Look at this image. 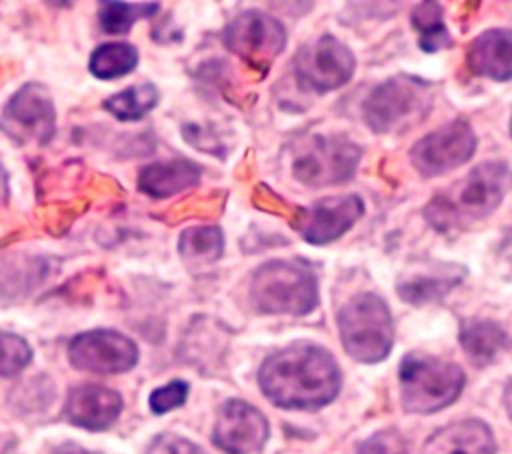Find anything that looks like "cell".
Instances as JSON below:
<instances>
[{
    "instance_id": "83f0119b",
    "label": "cell",
    "mask_w": 512,
    "mask_h": 454,
    "mask_svg": "<svg viewBox=\"0 0 512 454\" xmlns=\"http://www.w3.org/2000/svg\"><path fill=\"white\" fill-rule=\"evenodd\" d=\"M188 398V384L184 380H172L156 390H152L148 404L154 414H166L174 408H180Z\"/></svg>"
},
{
    "instance_id": "ba28073f",
    "label": "cell",
    "mask_w": 512,
    "mask_h": 454,
    "mask_svg": "<svg viewBox=\"0 0 512 454\" xmlns=\"http://www.w3.org/2000/svg\"><path fill=\"white\" fill-rule=\"evenodd\" d=\"M0 132L18 146H44L56 132V108L48 86L26 82L4 104Z\"/></svg>"
},
{
    "instance_id": "603a6c76",
    "label": "cell",
    "mask_w": 512,
    "mask_h": 454,
    "mask_svg": "<svg viewBox=\"0 0 512 454\" xmlns=\"http://www.w3.org/2000/svg\"><path fill=\"white\" fill-rule=\"evenodd\" d=\"M180 258L188 266H208L224 252V234L218 226H192L178 238Z\"/></svg>"
},
{
    "instance_id": "2e32d148",
    "label": "cell",
    "mask_w": 512,
    "mask_h": 454,
    "mask_svg": "<svg viewBox=\"0 0 512 454\" xmlns=\"http://www.w3.org/2000/svg\"><path fill=\"white\" fill-rule=\"evenodd\" d=\"M122 412V398L116 390L100 384L70 388L64 402V418L86 430L110 428Z\"/></svg>"
},
{
    "instance_id": "9a60e30c",
    "label": "cell",
    "mask_w": 512,
    "mask_h": 454,
    "mask_svg": "<svg viewBox=\"0 0 512 454\" xmlns=\"http://www.w3.org/2000/svg\"><path fill=\"white\" fill-rule=\"evenodd\" d=\"M466 278V268L454 262L424 260L420 264H410L398 278V296L414 306L428 304L444 298Z\"/></svg>"
},
{
    "instance_id": "d6a6232c",
    "label": "cell",
    "mask_w": 512,
    "mask_h": 454,
    "mask_svg": "<svg viewBox=\"0 0 512 454\" xmlns=\"http://www.w3.org/2000/svg\"><path fill=\"white\" fill-rule=\"evenodd\" d=\"M8 194H10V188H8V172H6L4 164L0 162V206L8 200Z\"/></svg>"
},
{
    "instance_id": "7402d4cb",
    "label": "cell",
    "mask_w": 512,
    "mask_h": 454,
    "mask_svg": "<svg viewBox=\"0 0 512 454\" xmlns=\"http://www.w3.org/2000/svg\"><path fill=\"white\" fill-rule=\"evenodd\" d=\"M160 100V92L152 82L132 84L102 102V108L120 122H138L142 120Z\"/></svg>"
},
{
    "instance_id": "d4e9b609",
    "label": "cell",
    "mask_w": 512,
    "mask_h": 454,
    "mask_svg": "<svg viewBox=\"0 0 512 454\" xmlns=\"http://www.w3.org/2000/svg\"><path fill=\"white\" fill-rule=\"evenodd\" d=\"M158 2H118L104 0L98 2V24L106 34H126L132 30L134 22L158 14Z\"/></svg>"
},
{
    "instance_id": "7a4b0ae2",
    "label": "cell",
    "mask_w": 512,
    "mask_h": 454,
    "mask_svg": "<svg viewBox=\"0 0 512 454\" xmlns=\"http://www.w3.org/2000/svg\"><path fill=\"white\" fill-rule=\"evenodd\" d=\"M512 188V170L500 160L474 166L466 176L432 196L426 222L438 232H460L488 218Z\"/></svg>"
},
{
    "instance_id": "1f68e13d",
    "label": "cell",
    "mask_w": 512,
    "mask_h": 454,
    "mask_svg": "<svg viewBox=\"0 0 512 454\" xmlns=\"http://www.w3.org/2000/svg\"><path fill=\"white\" fill-rule=\"evenodd\" d=\"M500 258L512 268V230L506 232L504 240H502V246H500Z\"/></svg>"
},
{
    "instance_id": "f1b7e54d",
    "label": "cell",
    "mask_w": 512,
    "mask_h": 454,
    "mask_svg": "<svg viewBox=\"0 0 512 454\" xmlns=\"http://www.w3.org/2000/svg\"><path fill=\"white\" fill-rule=\"evenodd\" d=\"M358 454H408L406 440L396 430H382L358 446Z\"/></svg>"
},
{
    "instance_id": "d6986e66",
    "label": "cell",
    "mask_w": 512,
    "mask_h": 454,
    "mask_svg": "<svg viewBox=\"0 0 512 454\" xmlns=\"http://www.w3.org/2000/svg\"><path fill=\"white\" fill-rule=\"evenodd\" d=\"M492 430L480 420H460L436 430L422 454H494Z\"/></svg>"
},
{
    "instance_id": "836d02e7",
    "label": "cell",
    "mask_w": 512,
    "mask_h": 454,
    "mask_svg": "<svg viewBox=\"0 0 512 454\" xmlns=\"http://www.w3.org/2000/svg\"><path fill=\"white\" fill-rule=\"evenodd\" d=\"M504 406H506V412H508V416L512 420V380L504 388Z\"/></svg>"
},
{
    "instance_id": "f546056e",
    "label": "cell",
    "mask_w": 512,
    "mask_h": 454,
    "mask_svg": "<svg viewBox=\"0 0 512 454\" xmlns=\"http://www.w3.org/2000/svg\"><path fill=\"white\" fill-rule=\"evenodd\" d=\"M146 454H204V450L178 434H160L152 440Z\"/></svg>"
},
{
    "instance_id": "277c9868",
    "label": "cell",
    "mask_w": 512,
    "mask_h": 454,
    "mask_svg": "<svg viewBox=\"0 0 512 454\" xmlns=\"http://www.w3.org/2000/svg\"><path fill=\"white\" fill-rule=\"evenodd\" d=\"M250 300L262 314L304 316L318 306L316 274L298 260L264 262L252 274Z\"/></svg>"
},
{
    "instance_id": "e0dca14e",
    "label": "cell",
    "mask_w": 512,
    "mask_h": 454,
    "mask_svg": "<svg viewBox=\"0 0 512 454\" xmlns=\"http://www.w3.org/2000/svg\"><path fill=\"white\" fill-rule=\"evenodd\" d=\"M466 64L474 76L512 80V30L490 28L478 34L466 50Z\"/></svg>"
},
{
    "instance_id": "30bf717a",
    "label": "cell",
    "mask_w": 512,
    "mask_h": 454,
    "mask_svg": "<svg viewBox=\"0 0 512 454\" xmlns=\"http://www.w3.org/2000/svg\"><path fill=\"white\" fill-rule=\"evenodd\" d=\"M224 44L248 68L266 76L286 46V30L270 14L246 10L226 26Z\"/></svg>"
},
{
    "instance_id": "8992f818",
    "label": "cell",
    "mask_w": 512,
    "mask_h": 454,
    "mask_svg": "<svg viewBox=\"0 0 512 454\" xmlns=\"http://www.w3.org/2000/svg\"><path fill=\"white\" fill-rule=\"evenodd\" d=\"M400 398L406 412L432 414L452 404L464 388L460 366L428 356L408 354L400 362Z\"/></svg>"
},
{
    "instance_id": "9c48e42d",
    "label": "cell",
    "mask_w": 512,
    "mask_h": 454,
    "mask_svg": "<svg viewBox=\"0 0 512 454\" xmlns=\"http://www.w3.org/2000/svg\"><path fill=\"white\" fill-rule=\"evenodd\" d=\"M356 68L352 50L332 34H324L304 44L294 60L292 70L296 84L304 92H332L344 86Z\"/></svg>"
},
{
    "instance_id": "8fae6325",
    "label": "cell",
    "mask_w": 512,
    "mask_h": 454,
    "mask_svg": "<svg viewBox=\"0 0 512 454\" xmlns=\"http://www.w3.org/2000/svg\"><path fill=\"white\" fill-rule=\"evenodd\" d=\"M476 150V134L466 120H452L420 138L410 148V164L424 178L446 174L466 164Z\"/></svg>"
},
{
    "instance_id": "ffe728a7",
    "label": "cell",
    "mask_w": 512,
    "mask_h": 454,
    "mask_svg": "<svg viewBox=\"0 0 512 454\" xmlns=\"http://www.w3.org/2000/svg\"><path fill=\"white\" fill-rule=\"evenodd\" d=\"M52 274L50 258L32 256L28 260H4L0 264V302L16 300L42 284Z\"/></svg>"
},
{
    "instance_id": "3957f363",
    "label": "cell",
    "mask_w": 512,
    "mask_h": 454,
    "mask_svg": "<svg viewBox=\"0 0 512 454\" xmlns=\"http://www.w3.org/2000/svg\"><path fill=\"white\" fill-rule=\"evenodd\" d=\"M432 100L430 82L412 74H396L370 90L362 102V116L372 132L398 134L418 126L428 116Z\"/></svg>"
},
{
    "instance_id": "4dcf8cb0",
    "label": "cell",
    "mask_w": 512,
    "mask_h": 454,
    "mask_svg": "<svg viewBox=\"0 0 512 454\" xmlns=\"http://www.w3.org/2000/svg\"><path fill=\"white\" fill-rule=\"evenodd\" d=\"M52 454H102V452H92V450H86L74 442H64L60 446H56L52 450Z\"/></svg>"
},
{
    "instance_id": "52a82bcc",
    "label": "cell",
    "mask_w": 512,
    "mask_h": 454,
    "mask_svg": "<svg viewBox=\"0 0 512 454\" xmlns=\"http://www.w3.org/2000/svg\"><path fill=\"white\" fill-rule=\"evenodd\" d=\"M362 160V148L344 136H312L292 160V176L310 188L346 182Z\"/></svg>"
},
{
    "instance_id": "6da1fadb",
    "label": "cell",
    "mask_w": 512,
    "mask_h": 454,
    "mask_svg": "<svg viewBox=\"0 0 512 454\" xmlns=\"http://www.w3.org/2000/svg\"><path fill=\"white\" fill-rule=\"evenodd\" d=\"M258 382L272 404L314 410L336 398L342 376L328 350L310 342H296L262 362Z\"/></svg>"
},
{
    "instance_id": "cb8c5ba5",
    "label": "cell",
    "mask_w": 512,
    "mask_h": 454,
    "mask_svg": "<svg viewBox=\"0 0 512 454\" xmlns=\"http://www.w3.org/2000/svg\"><path fill=\"white\" fill-rule=\"evenodd\" d=\"M138 66V50L128 42H104L96 46L88 60V70L100 80H116Z\"/></svg>"
},
{
    "instance_id": "484cf974",
    "label": "cell",
    "mask_w": 512,
    "mask_h": 454,
    "mask_svg": "<svg viewBox=\"0 0 512 454\" xmlns=\"http://www.w3.org/2000/svg\"><path fill=\"white\" fill-rule=\"evenodd\" d=\"M410 22L420 36V48L424 52H438L450 48L452 38L442 20V6L436 2H420L412 14Z\"/></svg>"
},
{
    "instance_id": "44dd1931",
    "label": "cell",
    "mask_w": 512,
    "mask_h": 454,
    "mask_svg": "<svg viewBox=\"0 0 512 454\" xmlns=\"http://www.w3.org/2000/svg\"><path fill=\"white\" fill-rule=\"evenodd\" d=\"M506 332L492 320H468L460 330V344L468 358L478 364H490L506 346Z\"/></svg>"
},
{
    "instance_id": "4fadbf2b",
    "label": "cell",
    "mask_w": 512,
    "mask_h": 454,
    "mask_svg": "<svg viewBox=\"0 0 512 454\" xmlns=\"http://www.w3.org/2000/svg\"><path fill=\"white\" fill-rule=\"evenodd\" d=\"M362 214V198L356 194H342L296 208V220L292 226L306 242L322 246L346 234Z\"/></svg>"
},
{
    "instance_id": "ac0fdd59",
    "label": "cell",
    "mask_w": 512,
    "mask_h": 454,
    "mask_svg": "<svg viewBox=\"0 0 512 454\" xmlns=\"http://www.w3.org/2000/svg\"><path fill=\"white\" fill-rule=\"evenodd\" d=\"M202 178V168L188 158H170L152 162L140 168L136 186L142 194L154 200L176 196L194 188Z\"/></svg>"
},
{
    "instance_id": "5b68a950",
    "label": "cell",
    "mask_w": 512,
    "mask_h": 454,
    "mask_svg": "<svg viewBox=\"0 0 512 454\" xmlns=\"http://www.w3.org/2000/svg\"><path fill=\"white\" fill-rule=\"evenodd\" d=\"M340 340L348 356L374 364L384 360L394 342V322L388 304L374 292L352 296L336 316Z\"/></svg>"
},
{
    "instance_id": "e575fe53",
    "label": "cell",
    "mask_w": 512,
    "mask_h": 454,
    "mask_svg": "<svg viewBox=\"0 0 512 454\" xmlns=\"http://www.w3.org/2000/svg\"><path fill=\"white\" fill-rule=\"evenodd\" d=\"M510 130H512V120H510Z\"/></svg>"
},
{
    "instance_id": "5bb4252c",
    "label": "cell",
    "mask_w": 512,
    "mask_h": 454,
    "mask_svg": "<svg viewBox=\"0 0 512 454\" xmlns=\"http://www.w3.org/2000/svg\"><path fill=\"white\" fill-rule=\"evenodd\" d=\"M268 422L264 414L244 400H228L216 416L212 440L226 454H252L264 446Z\"/></svg>"
},
{
    "instance_id": "4316f807",
    "label": "cell",
    "mask_w": 512,
    "mask_h": 454,
    "mask_svg": "<svg viewBox=\"0 0 512 454\" xmlns=\"http://www.w3.org/2000/svg\"><path fill=\"white\" fill-rule=\"evenodd\" d=\"M32 362L30 344L12 332L0 330V378L16 376Z\"/></svg>"
},
{
    "instance_id": "7c38bea8",
    "label": "cell",
    "mask_w": 512,
    "mask_h": 454,
    "mask_svg": "<svg viewBox=\"0 0 512 454\" xmlns=\"http://www.w3.org/2000/svg\"><path fill=\"white\" fill-rule=\"evenodd\" d=\"M68 360L76 370L92 374H122L136 366L138 346L118 330L98 328L74 336Z\"/></svg>"
}]
</instances>
